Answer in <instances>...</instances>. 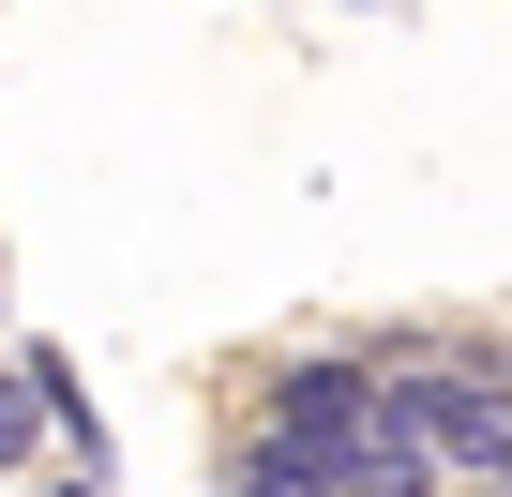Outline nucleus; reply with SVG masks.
<instances>
[{
  "label": "nucleus",
  "mask_w": 512,
  "mask_h": 497,
  "mask_svg": "<svg viewBox=\"0 0 512 497\" xmlns=\"http://www.w3.org/2000/svg\"><path fill=\"white\" fill-rule=\"evenodd\" d=\"M332 497H437V467H422V437H407V422L377 407V437H362V452L332 467Z\"/></svg>",
  "instance_id": "3"
},
{
  "label": "nucleus",
  "mask_w": 512,
  "mask_h": 497,
  "mask_svg": "<svg viewBox=\"0 0 512 497\" xmlns=\"http://www.w3.org/2000/svg\"><path fill=\"white\" fill-rule=\"evenodd\" d=\"M362 437H377V377H362V362H302V377L272 392V422H256V452H272V467H317V482H332Z\"/></svg>",
  "instance_id": "2"
},
{
  "label": "nucleus",
  "mask_w": 512,
  "mask_h": 497,
  "mask_svg": "<svg viewBox=\"0 0 512 497\" xmlns=\"http://www.w3.org/2000/svg\"><path fill=\"white\" fill-rule=\"evenodd\" d=\"M377 407L422 437V467H437V482H512V377H497V362L407 347V362L377 377Z\"/></svg>",
  "instance_id": "1"
},
{
  "label": "nucleus",
  "mask_w": 512,
  "mask_h": 497,
  "mask_svg": "<svg viewBox=\"0 0 512 497\" xmlns=\"http://www.w3.org/2000/svg\"><path fill=\"white\" fill-rule=\"evenodd\" d=\"M16 452H31V407H16V392H0V467H16Z\"/></svg>",
  "instance_id": "4"
}]
</instances>
